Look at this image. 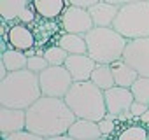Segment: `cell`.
<instances>
[{"instance_id":"5b68a950","label":"cell","mask_w":149,"mask_h":140,"mask_svg":"<svg viewBox=\"0 0 149 140\" xmlns=\"http://www.w3.org/2000/svg\"><path fill=\"white\" fill-rule=\"evenodd\" d=\"M112 28L128 40L149 37V0L121 6Z\"/></svg>"},{"instance_id":"603a6c76","label":"cell","mask_w":149,"mask_h":140,"mask_svg":"<svg viewBox=\"0 0 149 140\" xmlns=\"http://www.w3.org/2000/svg\"><path fill=\"white\" fill-rule=\"evenodd\" d=\"M118 137L123 140H146L149 138V130L140 124H132V126H126L123 131H119Z\"/></svg>"},{"instance_id":"484cf974","label":"cell","mask_w":149,"mask_h":140,"mask_svg":"<svg viewBox=\"0 0 149 140\" xmlns=\"http://www.w3.org/2000/svg\"><path fill=\"white\" fill-rule=\"evenodd\" d=\"M98 126H100V131H102V135L104 137H112V133H114V128H116V124H114V119H111V117H104V119H100L98 121Z\"/></svg>"},{"instance_id":"83f0119b","label":"cell","mask_w":149,"mask_h":140,"mask_svg":"<svg viewBox=\"0 0 149 140\" xmlns=\"http://www.w3.org/2000/svg\"><path fill=\"white\" fill-rule=\"evenodd\" d=\"M70 6H77V7H83V9H90L91 6H95L100 0H67Z\"/></svg>"},{"instance_id":"cb8c5ba5","label":"cell","mask_w":149,"mask_h":140,"mask_svg":"<svg viewBox=\"0 0 149 140\" xmlns=\"http://www.w3.org/2000/svg\"><path fill=\"white\" fill-rule=\"evenodd\" d=\"M47 67H49V61L46 60L44 54H32V56H28V65H26V68H30L32 72L40 74L42 70H46Z\"/></svg>"},{"instance_id":"f1b7e54d","label":"cell","mask_w":149,"mask_h":140,"mask_svg":"<svg viewBox=\"0 0 149 140\" xmlns=\"http://www.w3.org/2000/svg\"><path fill=\"white\" fill-rule=\"evenodd\" d=\"M105 2H109V4H114V6H118V7H121V6H126V4H133V2H140V0H105Z\"/></svg>"},{"instance_id":"44dd1931","label":"cell","mask_w":149,"mask_h":140,"mask_svg":"<svg viewBox=\"0 0 149 140\" xmlns=\"http://www.w3.org/2000/svg\"><path fill=\"white\" fill-rule=\"evenodd\" d=\"M132 93H133V98L137 102H142V103H147L149 105V77H144V76H139L137 81L132 84Z\"/></svg>"},{"instance_id":"4fadbf2b","label":"cell","mask_w":149,"mask_h":140,"mask_svg":"<svg viewBox=\"0 0 149 140\" xmlns=\"http://www.w3.org/2000/svg\"><path fill=\"white\" fill-rule=\"evenodd\" d=\"M68 137L76 138V140H98L104 135L100 131L98 121L77 117L76 121L72 123V126L68 128Z\"/></svg>"},{"instance_id":"d4e9b609","label":"cell","mask_w":149,"mask_h":140,"mask_svg":"<svg viewBox=\"0 0 149 140\" xmlns=\"http://www.w3.org/2000/svg\"><path fill=\"white\" fill-rule=\"evenodd\" d=\"M6 140H42V137L33 133V131H30L28 128H25V130H18V131L9 133L6 137Z\"/></svg>"},{"instance_id":"ba28073f","label":"cell","mask_w":149,"mask_h":140,"mask_svg":"<svg viewBox=\"0 0 149 140\" xmlns=\"http://www.w3.org/2000/svg\"><path fill=\"white\" fill-rule=\"evenodd\" d=\"M60 23L61 28L68 33H79V35H86L95 25L91 19V14L88 9L77 7V6H70L63 11V14L60 16Z\"/></svg>"},{"instance_id":"7c38bea8","label":"cell","mask_w":149,"mask_h":140,"mask_svg":"<svg viewBox=\"0 0 149 140\" xmlns=\"http://www.w3.org/2000/svg\"><path fill=\"white\" fill-rule=\"evenodd\" d=\"M26 128V109H14V107H2L0 109V131L2 138L9 133L25 130Z\"/></svg>"},{"instance_id":"2e32d148","label":"cell","mask_w":149,"mask_h":140,"mask_svg":"<svg viewBox=\"0 0 149 140\" xmlns=\"http://www.w3.org/2000/svg\"><path fill=\"white\" fill-rule=\"evenodd\" d=\"M67 0H32L37 14L42 19H56L63 14Z\"/></svg>"},{"instance_id":"ffe728a7","label":"cell","mask_w":149,"mask_h":140,"mask_svg":"<svg viewBox=\"0 0 149 140\" xmlns=\"http://www.w3.org/2000/svg\"><path fill=\"white\" fill-rule=\"evenodd\" d=\"M100 89H109L112 86H116V81H114V74H112V68L109 63H97L93 74H91V79Z\"/></svg>"},{"instance_id":"e0dca14e","label":"cell","mask_w":149,"mask_h":140,"mask_svg":"<svg viewBox=\"0 0 149 140\" xmlns=\"http://www.w3.org/2000/svg\"><path fill=\"white\" fill-rule=\"evenodd\" d=\"M0 63H4V67L7 68V72H14V70H23L28 65V56L25 51L21 49H6L2 51V58Z\"/></svg>"},{"instance_id":"5bb4252c","label":"cell","mask_w":149,"mask_h":140,"mask_svg":"<svg viewBox=\"0 0 149 140\" xmlns=\"http://www.w3.org/2000/svg\"><path fill=\"white\" fill-rule=\"evenodd\" d=\"M88 11L91 14V19H93L95 26H112L119 7L114 6V4L105 2V0H100V2H97L95 6H91Z\"/></svg>"},{"instance_id":"f546056e","label":"cell","mask_w":149,"mask_h":140,"mask_svg":"<svg viewBox=\"0 0 149 140\" xmlns=\"http://www.w3.org/2000/svg\"><path fill=\"white\" fill-rule=\"evenodd\" d=\"M139 119H140L142 123H146V124H149V109H147V110H146V112H144V114H142V116L139 117Z\"/></svg>"},{"instance_id":"8fae6325","label":"cell","mask_w":149,"mask_h":140,"mask_svg":"<svg viewBox=\"0 0 149 140\" xmlns=\"http://www.w3.org/2000/svg\"><path fill=\"white\" fill-rule=\"evenodd\" d=\"M2 37L4 40H9V46L14 49H21V51H28L37 44L35 39V32H32L25 23L14 25L11 26L7 32L2 30Z\"/></svg>"},{"instance_id":"30bf717a","label":"cell","mask_w":149,"mask_h":140,"mask_svg":"<svg viewBox=\"0 0 149 140\" xmlns=\"http://www.w3.org/2000/svg\"><path fill=\"white\" fill-rule=\"evenodd\" d=\"M65 67L68 68V72H70L74 81H90L93 70L97 67V61L88 53L68 54V58L65 61Z\"/></svg>"},{"instance_id":"7402d4cb","label":"cell","mask_w":149,"mask_h":140,"mask_svg":"<svg viewBox=\"0 0 149 140\" xmlns=\"http://www.w3.org/2000/svg\"><path fill=\"white\" fill-rule=\"evenodd\" d=\"M42 54L46 56V60L49 61V65H65V61H67V58H68V53H67L61 46H58V44L46 47Z\"/></svg>"},{"instance_id":"8992f818","label":"cell","mask_w":149,"mask_h":140,"mask_svg":"<svg viewBox=\"0 0 149 140\" xmlns=\"http://www.w3.org/2000/svg\"><path fill=\"white\" fill-rule=\"evenodd\" d=\"M40 79V89L46 96H58L65 98L70 86L74 84V79L65 65H49L46 70L39 74Z\"/></svg>"},{"instance_id":"7a4b0ae2","label":"cell","mask_w":149,"mask_h":140,"mask_svg":"<svg viewBox=\"0 0 149 140\" xmlns=\"http://www.w3.org/2000/svg\"><path fill=\"white\" fill-rule=\"evenodd\" d=\"M42 96L39 74L30 68L7 72L0 82V105L14 107V109H28L35 100Z\"/></svg>"},{"instance_id":"3957f363","label":"cell","mask_w":149,"mask_h":140,"mask_svg":"<svg viewBox=\"0 0 149 140\" xmlns=\"http://www.w3.org/2000/svg\"><path fill=\"white\" fill-rule=\"evenodd\" d=\"M65 102L76 117L100 121L107 114L104 89H100L93 81H74L65 95Z\"/></svg>"},{"instance_id":"9c48e42d","label":"cell","mask_w":149,"mask_h":140,"mask_svg":"<svg viewBox=\"0 0 149 140\" xmlns=\"http://www.w3.org/2000/svg\"><path fill=\"white\" fill-rule=\"evenodd\" d=\"M105 95V105H107V112L119 116L123 112H128L132 103H133V93L130 88H123V86H112L109 89L104 91Z\"/></svg>"},{"instance_id":"6da1fadb","label":"cell","mask_w":149,"mask_h":140,"mask_svg":"<svg viewBox=\"0 0 149 140\" xmlns=\"http://www.w3.org/2000/svg\"><path fill=\"white\" fill-rule=\"evenodd\" d=\"M76 114L67 105L65 98L42 95L26 109V128L42 138L67 135L76 121Z\"/></svg>"},{"instance_id":"52a82bcc","label":"cell","mask_w":149,"mask_h":140,"mask_svg":"<svg viewBox=\"0 0 149 140\" xmlns=\"http://www.w3.org/2000/svg\"><path fill=\"white\" fill-rule=\"evenodd\" d=\"M123 60L137 70L139 76L149 77V37L128 40Z\"/></svg>"},{"instance_id":"277c9868","label":"cell","mask_w":149,"mask_h":140,"mask_svg":"<svg viewBox=\"0 0 149 140\" xmlns=\"http://www.w3.org/2000/svg\"><path fill=\"white\" fill-rule=\"evenodd\" d=\"M84 39L88 46V54L97 63H109V65L123 58L125 47L128 44V39L123 37L112 26H93L84 35Z\"/></svg>"},{"instance_id":"9a60e30c","label":"cell","mask_w":149,"mask_h":140,"mask_svg":"<svg viewBox=\"0 0 149 140\" xmlns=\"http://www.w3.org/2000/svg\"><path fill=\"white\" fill-rule=\"evenodd\" d=\"M111 68H112V74H114V81H116V86H123V88H132V84L137 81L139 77V72L128 65L123 58L116 60L111 63Z\"/></svg>"},{"instance_id":"ac0fdd59","label":"cell","mask_w":149,"mask_h":140,"mask_svg":"<svg viewBox=\"0 0 149 140\" xmlns=\"http://www.w3.org/2000/svg\"><path fill=\"white\" fill-rule=\"evenodd\" d=\"M58 46H61L68 54H83V53H88L86 39H84V35H79V33H68V32H65L58 39Z\"/></svg>"},{"instance_id":"d6986e66","label":"cell","mask_w":149,"mask_h":140,"mask_svg":"<svg viewBox=\"0 0 149 140\" xmlns=\"http://www.w3.org/2000/svg\"><path fill=\"white\" fill-rule=\"evenodd\" d=\"M30 6V0H0V14L2 21H14Z\"/></svg>"},{"instance_id":"4316f807","label":"cell","mask_w":149,"mask_h":140,"mask_svg":"<svg viewBox=\"0 0 149 140\" xmlns=\"http://www.w3.org/2000/svg\"><path fill=\"white\" fill-rule=\"evenodd\" d=\"M147 109H149V105H147V103H142V102L133 100V103H132V107H130V112L133 114V117H140Z\"/></svg>"}]
</instances>
